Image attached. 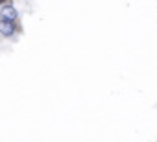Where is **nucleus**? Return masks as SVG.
Masks as SVG:
<instances>
[{
	"mask_svg": "<svg viewBox=\"0 0 157 142\" xmlns=\"http://www.w3.org/2000/svg\"><path fill=\"white\" fill-rule=\"evenodd\" d=\"M17 32H21V26L17 24V21H8L0 17V35L2 37H13Z\"/></svg>",
	"mask_w": 157,
	"mask_h": 142,
	"instance_id": "f257e3e1",
	"label": "nucleus"
},
{
	"mask_svg": "<svg viewBox=\"0 0 157 142\" xmlns=\"http://www.w3.org/2000/svg\"><path fill=\"white\" fill-rule=\"evenodd\" d=\"M0 17L2 19H8V21H17L19 19V11L15 9V6L10 4H4V6H0Z\"/></svg>",
	"mask_w": 157,
	"mask_h": 142,
	"instance_id": "f03ea898",
	"label": "nucleus"
},
{
	"mask_svg": "<svg viewBox=\"0 0 157 142\" xmlns=\"http://www.w3.org/2000/svg\"><path fill=\"white\" fill-rule=\"evenodd\" d=\"M11 0H0V6H4V4H10Z\"/></svg>",
	"mask_w": 157,
	"mask_h": 142,
	"instance_id": "7ed1b4c3",
	"label": "nucleus"
}]
</instances>
